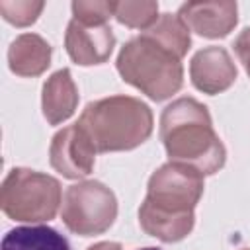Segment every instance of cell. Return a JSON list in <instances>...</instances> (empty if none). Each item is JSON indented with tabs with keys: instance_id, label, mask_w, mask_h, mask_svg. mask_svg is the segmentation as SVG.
Segmentation results:
<instances>
[{
	"instance_id": "6da1fadb",
	"label": "cell",
	"mask_w": 250,
	"mask_h": 250,
	"mask_svg": "<svg viewBox=\"0 0 250 250\" xmlns=\"http://www.w3.org/2000/svg\"><path fill=\"white\" fill-rule=\"evenodd\" d=\"M203 188V174L197 170L178 162L162 164L148 178L146 197L139 207L141 229L162 242L184 240L193 230Z\"/></svg>"
},
{
	"instance_id": "7a4b0ae2",
	"label": "cell",
	"mask_w": 250,
	"mask_h": 250,
	"mask_svg": "<svg viewBox=\"0 0 250 250\" xmlns=\"http://www.w3.org/2000/svg\"><path fill=\"white\" fill-rule=\"evenodd\" d=\"M160 141L168 162H178L203 176L219 172L227 162V148L213 129L209 109L195 98H178L162 109Z\"/></svg>"
},
{
	"instance_id": "3957f363",
	"label": "cell",
	"mask_w": 250,
	"mask_h": 250,
	"mask_svg": "<svg viewBox=\"0 0 250 250\" xmlns=\"http://www.w3.org/2000/svg\"><path fill=\"white\" fill-rule=\"evenodd\" d=\"M76 123L98 152H119L143 145L152 133L154 117L143 100L117 94L90 102Z\"/></svg>"
},
{
	"instance_id": "277c9868",
	"label": "cell",
	"mask_w": 250,
	"mask_h": 250,
	"mask_svg": "<svg viewBox=\"0 0 250 250\" xmlns=\"http://www.w3.org/2000/svg\"><path fill=\"white\" fill-rule=\"evenodd\" d=\"M115 66L127 84L154 102L172 98L184 84L182 59L146 33L121 47Z\"/></svg>"
},
{
	"instance_id": "5b68a950",
	"label": "cell",
	"mask_w": 250,
	"mask_h": 250,
	"mask_svg": "<svg viewBox=\"0 0 250 250\" xmlns=\"http://www.w3.org/2000/svg\"><path fill=\"white\" fill-rule=\"evenodd\" d=\"M61 203V182L37 170L12 168L0 188V207L12 221L31 225L51 221Z\"/></svg>"
},
{
	"instance_id": "8992f818",
	"label": "cell",
	"mask_w": 250,
	"mask_h": 250,
	"mask_svg": "<svg viewBox=\"0 0 250 250\" xmlns=\"http://www.w3.org/2000/svg\"><path fill=\"white\" fill-rule=\"evenodd\" d=\"M117 217L115 193L98 180H82L66 188L61 219L64 227L80 236L105 232Z\"/></svg>"
},
{
	"instance_id": "52a82bcc",
	"label": "cell",
	"mask_w": 250,
	"mask_h": 250,
	"mask_svg": "<svg viewBox=\"0 0 250 250\" xmlns=\"http://www.w3.org/2000/svg\"><path fill=\"white\" fill-rule=\"evenodd\" d=\"M96 146L86 131L74 123L55 133L49 146V162L53 170L68 180H82L92 174L96 164Z\"/></svg>"
},
{
	"instance_id": "ba28073f",
	"label": "cell",
	"mask_w": 250,
	"mask_h": 250,
	"mask_svg": "<svg viewBox=\"0 0 250 250\" xmlns=\"http://www.w3.org/2000/svg\"><path fill=\"white\" fill-rule=\"evenodd\" d=\"M115 47V35L109 23L88 25L70 20L64 33V49L68 57L80 66H92L105 62Z\"/></svg>"
},
{
	"instance_id": "9c48e42d",
	"label": "cell",
	"mask_w": 250,
	"mask_h": 250,
	"mask_svg": "<svg viewBox=\"0 0 250 250\" xmlns=\"http://www.w3.org/2000/svg\"><path fill=\"white\" fill-rule=\"evenodd\" d=\"M238 76L236 64L225 47H203L189 61L191 84L209 96L229 90Z\"/></svg>"
},
{
	"instance_id": "30bf717a",
	"label": "cell",
	"mask_w": 250,
	"mask_h": 250,
	"mask_svg": "<svg viewBox=\"0 0 250 250\" xmlns=\"http://www.w3.org/2000/svg\"><path fill=\"white\" fill-rule=\"evenodd\" d=\"M178 16L189 31L207 39H221L238 23V6L230 0L186 2L180 6Z\"/></svg>"
},
{
	"instance_id": "8fae6325",
	"label": "cell",
	"mask_w": 250,
	"mask_h": 250,
	"mask_svg": "<svg viewBox=\"0 0 250 250\" xmlns=\"http://www.w3.org/2000/svg\"><path fill=\"white\" fill-rule=\"evenodd\" d=\"M78 88L68 68H61L53 72L45 84L41 94V109L49 125H59L72 117L78 105Z\"/></svg>"
},
{
	"instance_id": "7c38bea8",
	"label": "cell",
	"mask_w": 250,
	"mask_h": 250,
	"mask_svg": "<svg viewBox=\"0 0 250 250\" xmlns=\"http://www.w3.org/2000/svg\"><path fill=\"white\" fill-rule=\"evenodd\" d=\"M51 45L37 33L18 35L8 49V66L16 76L33 78L43 74L51 64Z\"/></svg>"
},
{
	"instance_id": "4fadbf2b",
	"label": "cell",
	"mask_w": 250,
	"mask_h": 250,
	"mask_svg": "<svg viewBox=\"0 0 250 250\" xmlns=\"http://www.w3.org/2000/svg\"><path fill=\"white\" fill-rule=\"evenodd\" d=\"M0 250H70L68 240L53 227H16L2 238Z\"/></svg>"
},
{
	"instance_id": "5bb4252c",
	"label": "cell",
	"mask_w": 250,
	"mask_h": 250,
	"mask_svg": "<svg viewBox=\"0 0 250 250\" xmlns=\"http://www.w3.org/2000/svg\"><path fill=\"white\" fill-rule=\"evenodd\" d=\"M143 33L150 35L152 39H156L158 43H162L164 47L174 51L180 59L186 57V53L189 51V45H191L189 29L178 14H160L158 20Z\"/></svg>"
},
{
	"instance_id": "9a60e30c",
	"label": "cell",
	"mask_w": 250,
	"mask_h": 250,
	"mask_svg": "<svg viewBox=\"0 0 250 250\" xmlns=\"http://www.w3.org/2000/svg\"><path fill=\"white\" fill-rule=\"evenodd\" d=\"M113 18L127 27L145 31L158 20V2L152 0L113 2Z\"/></svg>"
},
{
	"instance_id": "2e32d148",
	"label": "cell",
	"mask_w": 250,
	"mask_h": 250,
	"mask_svg": "<svg viewBox=\"0 0 250 250\" xmlns=\"http://www.w3.org/2000/svg\"><path fill=\"white\" fill-rule=\"evenodd\" d=\"M45 2L41 0H0V14L16 27H25L37 21Z\"/></svg>"
},
{
	"instance_id": "e0dca14e",
	"label": "cell",
	"mask_w": 250,
	"mask_h": 250,
	"mask_svg": "<svg viewBox=\"0 0 250 250\" xmlns=\"http://www.w3.org/2000/svg\"><path fill=\"white\" fill-rule=\"evenodd\" d=\"M72 20L88 25H104L113 16V2L102 0H76L72 2Z\"/></svg>"
},
{
	"instance_id": "ac0fdd59",
	"label": "cell",
	"mask_w": 250,
	"mask_h": 250,
	"mask_svg": "<svg viewBox=\"0 0 250 250\" xmlns=\"http://www.w3.org/2000/svg\"><path fill=\"white\" fill-rule=\"evenodd\" d=\"M232 47H234V53H236L238 61L242 62L246 74L250 76V27H244L238 33V37L234 39V45Z\"/></svg>"
},
{
	"instance_id": "d6986e66",
	"label": "cell",
	"mask_w": 250,
	"mask_h": 250,
	"mask_svg": "<svg viewBox=\"0 0 250 250\" xmlns=\"http://www.w3.org/2000/svg\"><path fill=\"white\" fill-rule=\"evenodd\" d=\"M86 250H123V246L119 242H113V240H102V242L88 246Z\"/></svg>"
},
{
	"instance_id": "ffe728a7",
	"label": "cell",
	"mask_w": 250,
	"mask_h": 250,
	"mask_svg": "<svg viewBox=\"0 0 250 250\" xmlns=\"http://www.w3.org/2000/svg\"><path fill=\"white\" fill-rule=\"evenodd\" d=\"M139 250H160V248H154V246H146V248H139Z\"/></svg>"
},
{
	"instance_id": "44dd1931",
	"label": "cell",
	"mask_w": 250,
	"mask_h": 250,
	"mask_svg": "<svg viewBox=\"0 0 250 250\" xmlns=\"http://www.w3.org/2000/svg\"><path fill=\"white\" fill-rule=\"evenodd\" d=\"M242 250H250V248H242Z\"/></svg>"
}]
</instances>
